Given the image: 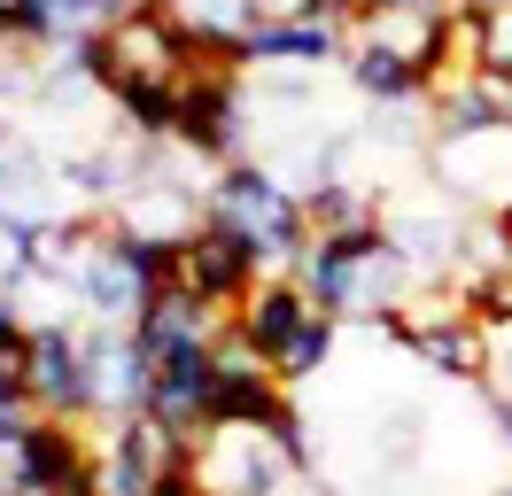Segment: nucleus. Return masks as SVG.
<instances>
[{"label":"nucleus","mask_w":512,"mask_h":496,"mask_svg":"<svg viewBox=\"0 0 512 496\" xmlns=\"http://www.w3.org/2000/svg\"><path fill=\"white\" fill-rule=\"evenodd\" d=\"M148 419H156V427H171L179 442H202V427L218 419V357H210V349H194V357L156 365Z\"/></svg>","instance_id":"9"},{"label":"nucleus","mask_w":512,"mask_h":496,"mask_svg":"<svg viewBox=\"0 0 512 496\" xmlns=\"http://www.w3.org/2000/svg\"><path fill=\"white\" fill-rule=\"evenodd\" d=\"M381 334H396L427 372L443 380H489V326H481L458 287H419L404 310H388Z\"/></svg>","instance_id":"2"},{"label":"nucleus","mask_w":512,"mask_h":496,"mask_svg":"<svg viewBox=\"0 0 512 496\" xmlns=\"http://www.w3.org/2000/svg\"><path fill=\"white\" fill-rule=\"evenodd\" d=\"M311 310H319V303L303 295V279H295V272H264V279L249 287V303L233 310V326H241V334H249L264 357H280V349L295 341V326H303Z\"/></svg>","instance_id":"12"},{"label":"nucleus","mask_w":512,"mask_h":496,"mask_svg":"<svg viewBox=\"0 0 512 496\" xmlns=\"http://www.w3.org/2000/svg\"><path fill=\"white\" fill-rule=\"evenodd\" d=\"M202 47L179 24L171 0H125L101 24V93H132V86H187Z\"/></svg>","instance_id":"1"},{"label":"nucleus","mask_w":512,"mask_h":496,"mask_svg":"<svg viewBox=\"0 0 512 496\" xmlns=\"http://www.w3.org/2000/svg\"><path fill=\"white\" fill-rule=\"evenodd\" d=\"M0 186H8V155H0Z\"/></svg>","instance_id":"21"},{"label":"nucleus","mask_w":512,"mask_h":496,"mask_svg":"<svg viewBox=\"0 0 512 496\" xmlns=\"http://www.w3.org/2000/svg\"><path fill=\"white\" fill-rule=\"evenodd\" d=\"M249 16L256 24H319L326 0H249Z\"/></svg>","instance_id":"17"},{"label":"nucleus","mask_w":512,"mask_h":496,"mask_svg":"<svg viewBox=\"0 0 512 496\" xmlns=\"http://www.w3.org/2000/svg\"><path fill=\"white\" fill-rule=\"evenodd\" d=\"M481 70H512V0L481 8Z\"/></svg>","instance_id":"16"},{"label":"nucleus","mask_w":512,"mask_h":496,"mask_svg":"<svg viewBox=\"0 0 512 496\" xmlns=\"http://www.w3.org/2000/svg\"><path fill=\"white\" fill-rule=\"evenodd\" d=\"M94 450H101V496H156L163 473H171L179 458H194V442H179L171 427H156L148 411L101 427Z\"/></svg>","instance_id":"7"},{"label":"nucleus","mask_w":512,"mask_h":496,"mask_svg":"<svg viewBox=\"0 0 512 496\" xmlns=\"http://www.w3.org/2000/svg\"><path fill=\"white\" fill-rule=\"evenodd\" d=\"M24 326H32V318H24V310H16V295H0V349H8V341L24 334Z\"/></svg>","instance_id":"19"},{"label":"nucleus","mask_w":512,"mask_h":496,"mask_svg":"<svg viewBox=\"0 0 512 496\" xmlns=\"http://www.w3.org/2000/svg\"><path fill=\"white\" fill-rule=\"evenodd\" d=\"M109 24V0H32V31H24V47L32 55H63L78 39H94Z\"/></svg>","instance_id":"14"},{"label":"nucleus","mask_w":512,"mask_h":496,"mask_svg":"<svg viewBox=\"0 0 512 496\" xmlns=\"http://www.w3.org/2000/svg\"><path fill=\"white\" fill-rule=\"evenodd\" d=\"M272 272L264 264V248H256V233H241L233 217H202V233L194 241H179V256H171V287H187V295H202L210 310H233L249 303V287Z\"/></svg>","instance_id":"5"},{"label":"nucleus","mask_w":512,"mask_h":496,"mask_svg":"<svg viewBox=\"0 0 512 496\" xmlns=\"http://www.w3.org/2000/svg\"><path fill=\"white\" fill-rule=\"evenodd\" d=\"M381 8H388V0H326V16H334V24H365V16H381Z\"/></svg>","instance_id":"18"},{"label":"nucleus","mask_w":512,"mask_h":496,"mask_svg":"<svg viewBox=\"0 0 512 496\" xmlns=\"http://www.w3.org/2000/svg\"><path fill=\"white\" fill-rule=\"evenodd\" d=\"M0 496H16V458H8V442H0Z\"/></svg>","instance_id":"20"},{"label":"nucleus","mask_w":512,"mask_h":496,"mask_svg":"<svg viewBox=\"0 0 512 496\" xmlns=\"http://www.w3.org/2000/svg\"><path fill=\"white\" fill-rule=\"evenodd\" d=\"M427 171L435 194H450V210L497 217L512 202V124H481L458 140H427Z\"/></svg>","instance_id":"6"},{"label":"nucleus","mask_w":512,"mask_h":496,"mask_svg":"<svg viewBox=\"0 0 512 496\" xmlns=\"http://www.w3.org/2000/svg\"><path fill=\"white\" fill-rule=\"evenodd\" d=\"M334 341H342V318H326V310H311V318L295 326V341L272 357V372H280V388H288V396H295V388H311V380L334 365Z\"/></svg>","instance_id":"15"},{"label":"nucleus","mask_w":512,"mask_h":496,"mask_svg":"<svg viewBox=\"0 0 512 496\" xmlns=\"http://www.w3.org/2000/svg\"><path fill=\"white\" fill-rule=\"evenodd\" d=\"M350 24H256L249 47H241V70H272V62H288V70H326V62H350Z\"/></svg>","instance_id":"11"},{"label":"nucleus","mask_w":512,"mask_h":496,"mask_svg":"<svg viewBox=\"0 0 512 496\" xmlns=\"http://www.w3.org/2000/svg\"><path fill=\"white\" fill-rule=\"evenodd\" d=\"M140 349L156 357V365H171V357H194V349H210V341L225 334V310H210L202 295H187V287H163L156 303L140 310Z\"/></svg>","instance_id":"10"},{"label":"nucleus","mask_w":512,"mask_h":496,"mask_svg":"<svg viewBox=\"0 0 512 496\" xmlns=\"http://www.w3.org/2000/svg\"><path fill=\"white\" fill-rule=\"evenodd\" d=\"M24 396L39 403V419L101 434V396H94V357H86V326L70 318H32V380Z\"/></svg>","instance_id":"4"},{"label":"nucleus","mask_w":512,"mask_h":496,"mask_svg":"<svg viewBox=\"0 0 512 496\" xmlns=\"http://www.w3.org/2000/svg\"><path fill=\"white\" fill-rule=\"evenodd\" d=\"M194 473H202V496H288L295 481H311L272 427H202Z\"/></svg>","instance_id":"3"},{"label":"nucleus","mask_w":512,"mask_h":496,"mask_svg":"<svg viewBox=\"0 0 512 496\" xmlns=\"http://www.w3.org/2000/svg\"><path fill=\"white\" fill-rule=\"evenodd\" d=\"M86 357H94V396H101V427L140 419L148 388H156V357L140 349L132 326H86Z\"/></svg>","instance_id":"8"},{"label":"nucleus","mask_w":512,"mask_h":496,"mask_svg":"<svg viewBox=\"0 0 512 496\" xmlns=\"http://www.w3.org/2000/svg\"><path fill=\"white\" fill-rule=\"evenodd\" d=\"M350 86L373 101V109H404V101H427V70L404 55H388V47H373V39H350Z\"/></svg>","instance_id":"13"}]
</instances>
